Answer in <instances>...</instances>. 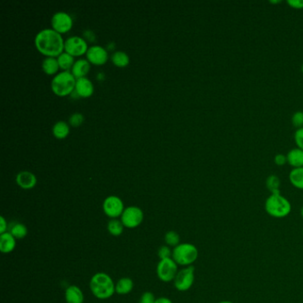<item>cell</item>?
I'll use <instances>...</instances> for the list:
<instances>
[{
  "label": "cell",
  "mask_w": 303,
  "mask_h": 303,
  "mask_svg": "<svg viewBox=\"0 0 303 303\" xmlns=\"http://www.w3.org/2000/svg\"><path fill=\"white\" fill-rule=\"evenodd\" d=\"M57 61L60 66V69L64 70V71H68V70H71L73 65L75 63V57L72 56L71 54H68L67 52H62V54L58 56Z\"/></svg>",
  "instance_id": "22"
},
{
  "label": "cell",
  "mask_w": 303,
  "mask_h": 303,
  "mask_svg": "<svg viewBox=\"0 0 303 303\" xmlns=\"http://www.w3.org/2000/svg\"><path fill=\"white\" fill-rule=\"evenodd\" d=\"M90 69L91 63L89 61L85 58H81L77 60L70 71L72 73L73 76L78 80L80 78L87 77V74L90 71Z\"/></svg>",
  "instance_id": "15"
},
{
  "label": "cell",
  "mask_w": 303,
  "mask_h": 303,
  "mask_svg": "<svg viewBox=\"0 0 303 303\" xmlns=\"http://www.w3.org/2000/svg\"><path fill=\"white\" fill-rule=\"evenodd\" d=\"M86 55L91 64L94 65H103L108 59V51L100 45H93L89 47Z\"/></svg>",
  "instance_id": "12"
},
{
  "label": "cell",
  "mask_w": 303,
  "mask_h": 303,
  "mask_svg": "<svg viewBox=\"0 0 303 303\" xmlns=\"http://www.w3.org/2000/svg\"><path fill=\"white\" fill-rule=\"evenodd\" d=\"M289 180L294 188L303 190V167L293 168L289 173Z\"/></svg>",
  "instance_id": "24"
},
{
  "label": "cell",
  "mask_w": 303,
  "mask_h": 303,
  "mask_svg": "<svg viewBox=\"0 0 303 303\" xmlns=\"http://www.w3.org/2000/svg\"><path fill=\"white\" fill-rule=\"evenodd\" d=\"M111 62L119 68H125L129 64L130 57L124 51H116L111 54Z\"/></svg>",
  "instance_id": "23"
},
{
  "label": "cell",
  "mask_w": 303,
  "mask_h": 303,
  "mask_svg": "<svg viewBox=\"0 0 303 303\" xmlns=\"http://www.w3.org/2000/svg\"><path fill=\"white\" fill-rule=\"evenodd\" d=\"M218 303H234L231 301V300H221V301H219Z\"/></svg>",
  "instance_id": "40"
},
{
  "label": "cell",
  "mask_w": 303,
  "mask_h": 303,
  "mask_svg": "<svg viewBox=\"0 0 303 303\" xmlns=\"http://www.w3.org/2000/svg\"><path fill=\"white\" fill-rule=\"evenodd\" d=\"M195 281V268L188 266L178 271L173 285L179 292H186L192 288Z\"/></svg>",
  "instance_id": "6"
},
{
  "label": "cell",
  "mask_w": 303,
  "mask_h": 303,
  "mask_svg": "<svg viewBox=\"0 0 303 303\" xmlns=\"http://www.w3.org/2000/svg\"><path fill=\"white\" fill-rule=\"evenodd\" d=\"M52 132H53L54 137L56 139H59V140L65 139L69 135V132H70L69 125L63 120H60V121H57L56 123H54L53 128H52Z\"/></svg>",
  "instance_id": "19"
},
{
  "label": "cell",
  "mask_w": 303,
  "mask_h": 303,
  "mask_svg": "<svg viewBox=\"0 0 303 303\" xmlns=\"http://www.w3.org/2000/svg\"><path fill=\"white\" fill-rule=\"evenodd\" d=\"M294 141H295L296 145H297V148H300L303 150V127L295 131Z\"/></svg>",
  "instance_id": "32"
},
{
  "label": "cell",
  "mask_w": 303,
  "mask_h": 303,
  "mask_svg": "<svg viewBox=\"0 0 303 303\" xmlns=\"http://www.w3.org/2000/svg\"><path fill=\"white\" fill-rule=\"evenodd\" d=\"M172 258L180 266H192L199 258V250L191 243H180L173 248Z\"/></svg>",
  "instance_id": "5"
},
{
  "label": "cell",
  "mask_w": 303,
  "mask_h": 303,
  "mask_svg": "<svg viewBox=\"0 0 303 303\" xmlns=\"http://www.w3.org/2000/svg\"><path fill=\"white\" fill-rule=\"evenodd\" d=\"M16 238L8 231L4 234L0 235V251L1 253L8 254L15 249Z\"/></svg>",
  "instance_id": "16"
},
{
  "label": "cell",
  "mask_w": 303,
  "mask_h": 303,
  "mask_svg": "<svg viewBox=\"0 0 303 303\" xmlns=\"http://www.w3.org/2000/svg\"><path fill=\"white\" fill-rule=\"evenodd\" d=\"M155 303H173V301L166 297H160L156 299Z\"/></svg>",
  "instance_id": "38"
},
{
  "label": "cell",
  "mask_w": 303,
  "mask_h": 303,
  "mask_svg": "<svg viewBox=\"0 0 303 303\" xmlns=\"http://www.w3.org/2000/svg\"><path fill=\"white\" fill-rule=\"evenodd\" d=\"M266 187L271 194H279L280 187H281V180L279 177L276 174H271L268 177L266 180Z\"/></svg>",
  "instance_id": "25"
},
{
  "label": "cell",
  "mask_w": 303,
  "mask_h": 303,
  "mask_svg": "<svg viewBox=\"0 0 303 303\" xmlns=\"http://www.w3.org/2000/svg\"><path fill=\"white\" fill-rule=\"evenodd\" d=\"M302 236H303V230H302Z\"/></svg>",
  "instance_id": "43"
},
{
  "label": "cell",
  "mask_w": 303,
  "mask_h": 303,
  "mask_svg": "<svg viewBox=\"0 0 303 303\" xmlns=\"http://www.w3.org/2000/svg\"><path fill=\"white\" fill-rule=\"evenodd\" d=\"M88 48V44L84 36H69L64 43V51L74 57H79L87 54Z\"/></svg>",
  "instance_id": "10"
},
{
  "label": "cell",
  "mask_w": 303,
  "mask_h": 303,
  "mask_svg": "<svg viewBox=\"0 0 303 303\" xmlns=\"http://www.w3.org/2000/svg\"><path fill=\"white\" fill-rule=\"evenodd\" d=\"M125 208L123 200L118 196H108L102 204L103 212L110 219H118L121 217Z\"/></svg>",
  "instance_id": "9"
},
{
  "label": "cell",
  "mask_w": 303,
  "mask_h": 303,
  "mask_svg": "<svg viewBox=\"0 0 303 303\" xmlns=\"http://www.w3.org/2000/svg\"><path fill=\"white\" fill-rule=\"evenodd\" d=\"M292 124L293 127L299 129L303 127V111H296L292 116Z\"/></svg>",
  "instance_id": "30"
},
{
  "label": "cell",
  "mask_w": 303,
  "mask_h": 303,
  "mask_svg": "<svg viewBox=\"0 0 303 303\" xmlns=\"http://www.w3.org/2000/svg\"><path fill=\"white\" fill-rule=\"evenodd\" d=\"M287 163L293 168L303 167V150L299 148H292L286 154Z\"/></svg>",
  "instance_id": "18"
},
{
  "label": "cell",
  "mask_w": 303,
  "mask_h": 303,
  "mask_svg": "<svg viewBox=\"0 0 303 303\" xmlns=\"http://www.w3.org/2000/svg\"><path fill=\"white\" fill-rule=\"evenodd\" d=\"M178 271V264L173 260V258L160 260L157 266L158 278L165 283L173 281Z\"/></svg>",
  "instance_id": "8"
},
{
  "label": "cell",
  "mask_w": 303,
  "mask_h": 303,
  "mask_svg": "<svg viewBox=\"0 0 303 303\" xmlns=\"http://www.w3.org/2000/svg\"><path fill=\"white\" fill-rule=\"evenodd\" d=\"M134 281L130 278H122L116 284V292L119 295L130 293L134 289Z\"/></svg>",
  "instance_id": "20"
},
{
  "label": "cell",
  "mask_w": 303,
  "mask_h": 303,
  "mask_svg": "<svg viewBox=\"0 0 303 303\" xmlns=\"http://www.w3.org/2000/svg\"><path fill=\"white\" fill-rule=\"evenodd\" d=\"M180 235L178 234L175 231H171L166 232L165 235V242L166 246L170 247H176L178 245H180Z\"/></svg>",
  "instance_id": "28"
},
{
  "label": "cell",
  "mask_w": 303,
  "mask_h": 303,
  "mask_svg": "<svg viewBox=\"0 0 303 303\" xmlns=\"http://www.w3.org/2000/svg\"><path fill=\"white\" fill-rule=\"evenodd\" d=\"M8 224L4 216L0 217V235L8 232Z\"/></svg>",
  "instance_id": "37"
},
{
  "label": "cell",
  "mask_w": 303,
  "mask_h": 303,
  "mask_svg": "<svg viewBox=\"0 0 303 303\" xmlns=\"http://www.w3.org/2000/svg\"><path fill=\"white\" fill-rule=\"evenodd\" d=\"M120 218L124 227L127 229H135L142 223L144 219V213L140 207L131 206L125 208Z\"/></svg>",
  "instance_id": "7"
},
{
  "label": "cell",
  "mask_w": 303,
  "mask_h": 303,
  "mask_svg": "<svg viewBox=\"0 0 303 303\" xmlns=\"http://www.w3.org/2000/svg\"><path fill=\"white\" fill-rule=\"evenodd\" d=\"M94 84L88 78L85 77L77 80L75 93L79 97H90L94 94Z\"/></svg>",
  "instance_id": "14"
},
{
  "label": "cell",
  "mask_w": 303,
  "mask_h": 303,
  "mask_svg": "<svg viewBox=\"0 0 303 303\" xmlns=\"http://www.w3.org/2000/svg\"><path fill=\"white\" fill-rule=\"evenodd\" d=\"M34 42L36 50L47 57H58L64 52L65 40L62 34L52 28H46L36 33Z\"/></svg>",
  "instance_id": "1"
},
{
  "label": "cell",
  "mask_w": 303,
  "mask_h": 303,
  "mask_svg": "<svg viewBox=\"0 0 303 303\" xmlns=\"http://www.w3.org/2000/svg\"><path fill=\"white\" fill-rule=\"evenodd\" d=\"M124 225L121 220L119 219H110L107 225V230L108 233L114 236V237H119L123 233Z\"/></svg>",
  "instance_id": "26"
},
{
  "label": "cell",
  "mask_w": 303,
  "mask_h": 303,
  "mask_svg": "<svg viewBox=\"0 0 303 303\" xmlns=\"http://www.w3.org/2000/svg\"><path fill=\"white\" fill-rule=\"evenodd\" d=\"M64 297L67 303H84L85 300L82 290L77 285H69L65 290Z\"/></svg>",
  "instance_id": "17"
},
{
  "label": "cell",
  "mask_w": 303,
  "mask_h": 303,
  "mask_svg": "<svg viewBox=\"0 0 303 303\" xmlns=\"http://www.w3.org/2000/svg\"><path fill=\"white\" fill-rule=\"evenodd\" d=\"M156 298L152 292H145L140 298L139 303H155Z\"/></svg>",
  "instance_id": "33"
},
{
  "label": "cell",
  "mask_w": 303,
  "mask_h": 303,
  "mask_svg": "<svg viewBox=\"0 0 303 303\" xmlns=\"http://www.w3.org/2000/svg\"><path fill=\"white\" fill-rule=\"evenodd\" d=\"M301 72L303 73V64L302 66H301Z\"/></svg>",
  "instance_id": "42"
},
{
  "label": "cell",
  "mask_w": 303,
  "mask_h": 303,
  "mask_svg": "<svg viewBox=\"0 0 303 303\" xmlns=\"http://www.w3.org/2000/svg\"><path fill=\"white\" fill-rule=\"evenodd\" d=\"M90 290L97 299L111 298L116 292V284L109 275L104 272L94 274L90 280Z\"/></svg>",
  "instance_id": "2"
},
{
  "label": "cell",
  "mask_w": 303,
  "mask_h": 303,
  "mask_svg": "<svg viewBox=\"0 0 303 303\" xmlns=\"http://www.w3.org/2000/svg\"><path fill=\"white\" fill-rule=\"evenodd\" d=\"M52 29L60 34L69 32L73 27V18L66 12L59 11L54 13L51 19Z\"/></svg>",
  "instance_id": "11"
},
{
  "label": "cell",
  "mask_w": 303,
  "mask_h": 303,
  "mask_svg": "<svg viewBox=\"0 0 303 303\" xmlns=\"http://www.w3.org/2000/svg\"><path fill=\"white\" fill-rule=\"evenodd\" d=\"M287 4L293 9H303V0H288Z\"/></svg>",
  "instance_id": "35"
},
{
  "label": "cell",
  "mask_w": 303,
  "mask_h": 303,
  "mask_svg": "<svg viewBox=\"0 0 303 303\" xmlns=\"http://www.w3.org/2000/svg\"><path fill=\"white\" fill-rule=\"evenodd\" d=\"M83 34L84 39L87 40V41H90V42H95V40H96V36H95V34H94L92 30H90V29L85 30Z\"/></svg>",
  "instance_id": "36"
},
{
  "label": "cell",
  "mask_w": 303,
  "mask_h": 303,
  "mask_svg": "<svg viewBox=\"0 0 303 303\" xmlns=\"http://www.w3.org/2000/svg\"><path fill=\"white\" fill-rule=\"evenodd\" d=\"M76 81V78L73 76L70 70H62L53 78L51 81V89L54 94L61 97L71 95L75 91Z\"/></svg>",
  "instance_id": "4"
},
{
  "label": "cell",
  "mask_w": 303,
  "mask_h": 303,
  "mask_svg": "<svg viewBox=\"0 0 303 303\" xmlns=\"http://www.w3.org/2000/svg\"><path fill=\"white\" fill-rule=\"evenodd\" d=\"M42 69L47 75H56L60 69L56 57H46L42 62Z\"/></svg>",
  "instance_id": "21"
},
{
  "label": "cell",
  "mask_w": 303,
  "mask_h": 303,
  "mask_svg": "<svg viewBox=\"0 0 303 303\" xmlns=\"http://www.w3.org/2000/svg\"><path fill=\"white\" fill-rule=\"evenodd\" d=\"M299 213H300V216L302 217L303 219V206L300 208V212Z\"/></svg>",
  "instance_id": "41"
},
{
  "label": "cell",
  "mask_w": 303,
  "mask_h": 303,
  "mask_svg": "<svg viewBox=\"0 0 303 303\" xmlns=\"http://www.w3.org/2000/svg\"><path fill=\"white\" fill-rule=\"evenodd\" d=\"M271 4H279V3H281V1L279 0V1H271Z\"/></svg>",
  "instance_id": "39"
},
{
  "label": "cell",
  "mask_w": 303,
  "mask_h": 303,
  "mask_svg": "<svg viewBox=\"0 0 303 303\" xmlns=\"http://www.w3.org/2000/svg\"><path fill=\"white\" fill-rule=\"evenodd\" d=\"M264 208L270 216L276 219H283L292 212V205L288 199L279 194H271L266 199Z\"/></svg>",
  "instance_id": "3"
},
{
  "label": "cell",
  "mask_w": 303,
  "mask_h": 303,
  "mask_svg": "<svg viewBox=\"0 0 303 303\" xmlns=\"http://www.w3.org/2000/svg\"><path fill=\"white\" fill-rule=\"evenodd\" d=\"M83 114L80 112H75L71 115L69 116V125H70L72 127H79L83 124L84 122Z\"/></svg>",
  "instance_id": "29"
},
{
  "label": "cell",
  "mask_w": 303,
  "mask_h": 303,
  "mask_svg": "<svg viewBox=\"0 0 303 303\" xmlns=\"http://www.w3.org/2000/svg\"><path fill=\"white\" fill-rule=\"evenodd\" d=\"M15 180L19 187L23 190H31L36 186L37 182L36 175L32 172L27 170L19 172L15 177Z\"/></svg>",
  "instance_id": "13"
},
{
  "label": "cell",
  "mask_w": 303,
  "mask_h": 303,
  "mask_svg": "<svg viewBox=\"0 0 303 303\" xmlns=\"http://www.w3.org/2000/svg\"><path fill=\"white\" fill-rule=\"evenodd\" d=\"M274 161L275 164L277 166H285V164L287 163V158H286V155L279 153V154H277V155L275 156Z\"/></svg>",
  "instance_id": "34"
},
{
  "label": "cell",
  "mask_w": 303,
  "mask_h": 303,
  "mask_svg": "<svg viewBox=\"0 0 303 303\" xmlns=\"http://www.w3.org/2000/svg\"><path fill=\"white\" fill-rule=\"evenodd\" d=\"M16 239H22L25 238L28 235V229L24 224L21 222H16V223L12 225L10 231H9Z\"/></svg>",
  "instance_id": "27"
},
{
  "label": "cell",
  "mask_w": 303,
  "mask_h": 303,
  "mask_svg": "<svg viewBox=\"0 0 303 303\" xmlns=\"http://www.w3.org/2000/svg\"><path fill=\"white\" fill-rule=\"evenodd\" d=\"M158 255L160 260L169 259V258H172V255H173V250H171L170 246H162L161 247H159Z\"/></svg>",
  "instance_id": "31"
}]
</instances>
